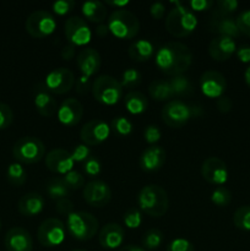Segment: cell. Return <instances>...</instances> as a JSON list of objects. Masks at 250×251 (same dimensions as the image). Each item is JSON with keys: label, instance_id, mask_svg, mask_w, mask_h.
<instances>
[{"label": "cell", "instance_id": "obj_35", "mask_svg": "<svg viewBox=\"0 0 250 251\" xmlns=\"http://www.w3.org/2000/svg\"><path fill=\"white\" fill-rule=\"evenodd\" d=\"M233 222L238 229L250 230V206L237 208L233 216Z\"/></svg>", "mask_w": 250, "mask_h": 251}, {"label": "cell", "instance_id": "obj_38", "mask_svg": "<svg viewBox=\"0 0 250 251\" xmlns=\"http://www.w3.org/2000/svg\"><path fill=\"white\" fill-rule=\"evenodd\" d=\"M64 183L69 188V190H77L85 186V176L76 171H71L63 176Z\"/></svg>", "mask_w": 250, "mask_h": 251}, {"label": "cell", "instance_id": "obj_29", "mask_svg": "<svg viewBox=\"0 0 250 251\" xmlns=\"http://www.w3.org/2000/svg\"><path fill=\"white\" fill-rule=\"evenodd\" d=\"M124 103L127 112L131 113V114H141L147 109V105H149L145 95H142L141 92H137V91H131V92L127 93L124 98Z\"/></svg>", "mask_w": 250, "mask_h": 251}, {"label": "cell", "instance_id": "obj_30", "mask_svg": "<svg viewBox=\"0 0 250 251\" xmlns=\"http://www.w3.org/2000/svg\"><path fill=\"white\" fill-rule=\"evenodd\" d=\"M149 93L154 100L163 102V100H171L174 96L172 86L169 81L164 80H156L152 81L149 86Z\"/></svg>", "mask_w": 250, "mask_h": 251}, {"label": "cell", "instance_id": "obj_25", "mask_svg": "<svg viewBox=\"0 0 250 251\" xmlns=\"http://www.w3.org/2000/svg\"><path fill=\"white\" fill-rule=\"evenodd\" d=\"M211 31L218 33L220 36L229 37V38H235L240 34L239 28L237 26L235 19L230 16H225V15L213 14L212 20H211Z\"/></svg>", "mask_w": 250, "mask_h": 251}, {"label": "cell", "instance_id": "obj_41", "mask_svg": "<svg viewBox=\"0 0 250 251\" xmlns=\"http://www.w3.org/2000/svg\"><path fill=\"white\" fill-rule=\"evenodd\" d=\"M216 5H217V7H216L215 14L229 16V14H232L238 9L239 4H238L237 0H220Z\"/></svg>", "mask_w": 250, "mask_h": 251}, {"label": "cell", "instance_id": "obj_50", "mask_svg": "<svg viewBox=\"0 0 250 251\" xmlns=\"http://www.w3.org/2000/svg\"><path fill=\"white\" fill-rule=\"evenodd\" d=\"M216 105H217V109L220 110L221 113H228V112H230V110H232L233 102L230 100L229 97L222 96V97H220L217 100V103H216Z\"/></svg>", "mask_w": 250, "mask_h": 251}, {"label": "cell", "instance_id": "obj_9", "mask_svg": "<svg viewBox=\"0 0 250 251\" xmlns=\"http://www.w3.org/2000/svg\"><path fill=\"white\" fill-rule=\"evenodd\" d=\"M37 239L46 248L58 247L65 239V226L58 218H47L38 227Z\"/></svg>", "mask_w": 250, "mask_h": 251}, {"label": "cell", "instance_id": "obj_56", "mask_svg": "<svg viewBox=\"0 0 250 251\" xmlns=\"http://www.w3.org/2000/svg\"><path fill=\"white\" fill-rule=\"evenodd\" d=\"M96 33L100 37H105L108 33H109V29H108V26L105 25H100V26L96 28Z\"/></svg>", "mask_w": 250, "mask_h": 251}, {"label": "cell", "instance_id": "obj_51", "mask_svg": "<svg viewBox=\"0 0 250 251\" xmlns=\"http://www.w3.org/2000/svg\"><path fill=\"white\" fill-rule=\"evenodd\" d=\"M212 5L213 2L210 0H191L190 1L191 10H195V11H205L210 9Z\"/></svg>", "mask_w": 250, "mask_h": 251}, {"label": "cell", "instance_id": "obj_19", "mask_svg": "<svg viewBox=\"0 0 250 251\" xmlns=\"http://www.w3.org/2000/svg\"><path fill=\"white\" fill-rule=\"evenodd\" d=\"M5 248L7 251H32L33 240L26 229L14 227L5 235Z\"/></svg>", "mask_w": 250, "mask_h": 251}, {"label": "cell", "instance_id": "obj_2", "mask_svg": "<svg viewBox=\"0 0 250 251\" xmlns=\"http://www.w3.org/2000/svg\"><path fill=\"white\" fill-rule=\"evenodd\" d=\"M137 203L142 212L151 217L159 218L168 211V194L162 186L150 184L140 190L137 195Z\"/></svg>", "mask_w": 250, "mask_h": 251}, {"label": "cell", "instance_id": "obj_5", "mask_svg": "<svg viewBox=\"0 0 250 251\" xmlns=\"http://www.w3.org/2000/svg\"><path fill=\"white\" fill-rule=\"evenodd\" d=\"M108 29L119 39H131L139 33L140 22L135 14L129 10L118 9L108 20Z\"/></svg>", "mask_w": 250, "mask_h": 251}, {"label": "cell", "instance_id": "obj_32", "mask_svg": "<svg viewBox=\"0 0 250 251\" xmlns=\"http://www.w3.org/2000/svg\"><path fill=\"white\" fill-rule=\"evenodd\" d=\"M47 193L50 196V199L53 200H59V199H64L69 195L70 190L66 186V184L64 183L63 179L54 178L51 180L48 181L47 184Z\"/></svg>", "mask_w": 250, "mask_h": 251}, {"label": "cell", "instance_id": "obj_43", "mask_svg": "<svg viewBox=\"0 0 250 251\" xmlns=\"http://www.w3.org/2000/svg\"><path fill=\"white\" fill-rule=\"evenodd\" d=\"M100 168H102V166H100V162L98 161L97 157L91 156L90 158L83 163V171H85L86 176H90V178L97 176L98 174L100 173Z\"/></svg>", "mask_w": 250, "mask_h": 251}, {"label": "cell", "instance_id": "obj_10", "mask_svg": "<svg viewBox=\"0 0 250 251\" xmlns=\"http://www.w3.org/2000/svg\"><path fill=\"white\" fill-rule=\"evenodd\" d=\"M26 31L34 38H44L50 36L56 27L55 19L48 11L38 10L34 11L27 17L26 20Z\"/></svg>", "mask_w": 250, "mask_h": 251}, {"label": "cell", "instance_id": "obj_26", "mask_svg": "<svg viewBox=\"0 0 250 251\" xmlns=\"http://www.w3.org/2000/svg\"><path fill=\"white\" fill-rule=\"evenodd\" d=\"M20 213L26 217H33L39 215L44 208V199L41 194L28 193L25 194L17 203Z\"/></svg>", "mask_w": 250, "mask_h": 251}, {"label": "cell", "instance_id": "obj_6", "mask_svg": "<svg viewBox=\"0 0 250 251\" xmlns=\"http://www.w3.org/2000/svg\"><path fill=\"white\" fill-rule=\"evenodd\" d=\"M202 110L200 107L190 105L181 100H174L167 103L162 109V119L169 127L179 129L184 126L193 117L200 115Z\"/></svg>", "mask_w": 250, "mask_h": 251}, {"label": "cell", "instance_id": "obj_55", "mask_svg": "<svg viewBox=\"0 0 250 251\" xmlns=\"http://www.w3.org/2000/svg\"><path fill=\"white\" fill-rule=\"evenodd\" d=\"M75 48L76 47L71 43L64 46L63 50H61V58H63L64 60H71V59L75 56Z\"/></svg>", "mask_w": 250, "mask_h": 251}, {"label": "cell", "instance_id": "obj_52", "mask_svg": "<svg viewBox=\"0 0 250 251\" xmlns=\"http://www.w3.org/2000/svg\"><path fill=\"white\" fill-rule=\"evenodd\" d=\"M164 11H166V6L162 2H153L150 7V12H151L152 17L157 20H161L163 17Z\"/></svg>", "mask_w": 250, "mask_h": 251}, {"label": "cell", "instance_id": "obj_39", "mask_svg": "<svg viewBox=\"0 0 250 251\" xmlns=\"http://www.w3.org/2000/svg\"><path fill=\"white\" fill-rule=\"evenodd\" d=\"M112 127L118 136H127L132 131L131 122L124 117L114 118L112 122Z\"/></svg>", "mask_w": 250, "mask_h": 251}, {"label": "cell", "instance_id": "obj_53", "mask_svg": "<svg viewBox=\"0 0 250 251\" xmlns=\"http://www.w3.org/2000/svg\"><path fill=\"white\" fill-rule=\"evenodd\" d=\"M91 88L90 85V77L85 75H81V77L78 78L77 82H76V91L78 93H86Z\"/></svg>", "mask_w": 250, "mask_h": 251}, {"label": "cell", "instance_id": "obj_14", "mask_svg": "<svg viewBox=\"0 0 250 251\" xmlns=\"http://www.w3.org/2000/svg\"><path fill=\"white\" fill-rule=\"evenodd\" d=\"M201 176L207 183L223 185L228 180L227 164L217 157H208L201 166Z\"/></svg>", "mask_w": 250, "mask_h": 251}, {"label": "cell", "instance_id": "obj_34", "mask_svg": "<svg viewBox=\"0 0 250 251\" xmlns=\"http://www.w3.org/2000/svg\"><path fill=\"white\" fill-rule=\"evenodd\" d=\"M169 83H171L174 96H188L193 93L194 91L193 87H191V83L183 75L173 76V78H171Z\"/></svg>", "mask_w": 250, "mask_h": 251}, {"label": "cell", "instance_id": "obj_7", "mask_svg": "<svg viewBox=\"0 0 250 251\" xmlns=\"http://www.w3.org/2000/svg\"><path fill=\"white\" fill-rule=\"evenodd\" d=\"M46 147L43 142L34 136H24L15 142L12 156L19 163L33 164L43 159Z\"/></svg>", "mask_w": 250, "mask_h": 251}, {"label": "cell", "instance_id": "obj_18", "mask_svg": "<svg viewBox=\"0 0 250 251\" xmlns=\"http://www.w3.org/2000/svg\"><path fill=\"white\" fill-rule=\"evenodd\" d=\"M75 161L69 151L64 149L51 150L46 157V166L53 173L64 174L73 171V167Z\"/></svg>", "mask_w": 250, "mask_h": 251}, {"label": "cell", "instance_id": "obj_58", "mask_svg": "<svg viewBox=\"0 0 250 251\" xmlns=\"http://www.w3.org/2000/svg\"><path fill=\"white\" fill-rule=\"evenodd\" d=\"M107 4L110 5V6L119 7V10H120V7L126 6V5L129 4V1H126V0H125V1H107Z\"/></svg>", "mask_w": 250, "mask_h": 251}, {"label": "cell", "instance_id": "obj_22", "mask_svg": "<svg viewBox=\"0 0 250 251\" xmlns=\"http://www.w3.org/2000/svg\"><path fill=\"white\" fill-rule=\"evenodd\" d=\"M237 47L233 38L225 36H218L213 38L208 44V53L216 61H225L233 55Z\"/></svg>", "mask_w": 250, "mask_h": 251}, {"label": "cell", "instance_id": "obj_3", "mask_svg": "<svg viewBox=\"0 0 250 251\" xmlns=\"http://www.w3.org/2000/svg\"><path fill=\"white\" fill-rule=\"evenodd\" d=\"M175 5L176 6H174L167 16L166 28L173 37L183 38L194 32L198 26V20L194 12L180 2H175Z\"/></svg>", "mask_w": 250, "mask_h": 251}, {"label": "cell", "instance_id": "obj_40", "mask_svg": "<svg viewBox=\"0 0 250 251\" xmlns=\"http://www.w3.org/2000/svg\"><path fill=\"white\" fill-rule=\"evenodd\" d=\"M124 223L127 228H137L142 223L141 212L137 208H130L124 213Z\"/></svg>", "mask_w": 250, "mask_h": 251}, {"label": "cell", "instance_id": "obj_8", "mask_svg": "<svg viewBox=\"0 0 250 251\" xmlns=\"http://www.w3.org/2000/svg\"><path fill=\"white\" fill-rule=\"evenodd\" d=\"M92 93L96 100L105 105H113L120 100L123 96V86L113 76L102 75L95 80Z\"/></svg>", "mask_w": 250, "mask_h": 251}, {"label": "cell", "instance_id": "obj_48", "mask_svg": "<svg viewBox=\"0 0 250 251\" xmlns=\"http://www.w3.org/2000/svg\"><path fill=\"white\" fill-rule=\"evenodd\" d=\"M144 137L149 144H156V142L159 141V139H161V130L158 129L157 125H149V126L145 129Z\"/></svg>", "mask_w": 250, "mask_h": 251}, {"label": "cell", "instance_id": "obj_59", "mask_svg": "<svg viewBox=\"0 0 250 251\" xmlns=\"http://www.w3.org/2000/svg\"><path fill=\"white\" fill-rule=\"evenodd\" d=\"M244 78H245V82H247V85L250 87V66L247 69V70H245Z\"/></svg>", "mask_w": 250, "mask_h": 251}, {"label": "cell", "instance_id": "obj_27", "mask_svg": "<svg viewBox=\"0 0 250 251\" xmlns=\"http://www.w3.org/2000/svg\"><path fill=\"white\" fill-rule=\"evenodd\" d=\"M82 14L88 21L100 24L107 17V9L104 4L97 0H90L82 4Z\"/></svg>", "mask_w": 250, "mask_h": 251}, {"label": "cell", "instance_id": "obj_54", "mask_svg": "<svg viewBox=\"0 0 250 251\" xmlns=\"http://www.w3.org/2000/svg\"><path fill=\"white\" fill-rule=\"evenodd\" d=\"M238 59L242 63H250V46H242L237 50Z\"/></svg>", "mask_w": 250, "mask_h": 251}, {"label": "cell", "instance_id": "obj_46", "mask_svg": "<svg viewBox=\"0 0 250 251\" xmlns=\"http://www.w3.org/2000/svg\"><path fill=\"white\" fill-rule=\"evenodd\" d=\"M71 156H73V159L75 162H83L85 163L88 158L91 157V151L90 147L83 145H78L74 149V151L71 152Z\"/></svg>", "mask_w": 250, "mask_h": 251}, {"label": "cell", "instance_id": "obj_37", "mask_svg": "<svg viewBox=\"0 0 250 251\" xmlns=\"http://www.w3.org/2000/svg\"><path fill=\"white\" fill-rule=\"evenodd\" d=\"M141 74L135 69H127L123 73L122 75V82L120 85L125 88H134L141 83Z\"/></svg>", "mask_w": 250, "mask_h": 251}, {"label": "cell", "instance_id": "obj_4", "mask_svg": "<svg viewBox=\"0 0 250 251\" xmlns=\"http://www.w3.org/2000/svg\"><path fill=\"white\" fill-rule=\"evenodd\" d=\"M66 229L74 239L90 240L97 234L98 220L90 212L77 211L68 216L66 221Z\"/></svg>", "mask_w": 250, "mask_h": 251}, {"label": "cell", "instance_id": "obj_57", "mask_svg": "<svg viewBox=\"0 0 250 251\" xmlns=\"http://www.w3.org/2000/svg\"><path fill=\"white\" fill-rule=\"evenodd\" d=\"M119 251H146V250L141 247H137V245H125V247H123L122 249H119Z\"/></svg>", "mask_w": 250, "mask_h": 251}, {"label": "cell", "instance_id": "obj_20", "mask_svg": "<svg viewBox=\"0 0 250 251\" xmlns=\"http://www.w3.org/2000/svg\"><path fill=\"white\" fill-rule=\"evenodd\" d=\"M83 115V107L76 98H68L58 109V119L66 126H75Z\"/></svg>", "mask_w": 250, "mask_h": 251}, {"label": "cell", "instance_id": "obj_11", "mask_svg": "<svg viewBox=\"0 0 250 251\" xmlns=\"http://www.w3.org/2000/svg\"><path fill=\"white\" fill-rule=\"evenodd\" d=\"M83 199L92 207H104L112 199L109 185L102 180H92L83 186Z\"/></svg>", "mask_w": 250, "mask_h": 251}, {"label": "cell", "instance_id": "obj_21", "mask_svg": "<svg viewBox=\"0 0 250 251\" xmlns=\"http://www.w3.org/2000/svg\"><path fill=\"white\" fill-rule=\"evenodd\" d=\"M125 239V232L122 226L118 223H108L103 226L98 234V240H100V247L104 249H115L123 244Z\"/></svg>", "mask_w": 250, "mask_h": 251}, {"label": "cell", "instance_id": "obj_15", "mask_svg": "<svg viewBox=\"0 0 250 251\" xmlns=\"http://www.w3.org/2000/svg\"><path fill=\"white\" fill-rule=\"evenodd\" d=\"M66 38L74 46H85L91 39V29L88 25L80 16H73L66 20L64 26Z\"/></svg>", "mask_w": 250, "mask_h": 251}, {"label": "cell", "instance_id": "obj_31", "mask_svg": "<svg viewBox=\"0 0 250 251\" xmlns=\"http://www.w3.org/2000/svg\"><path fill=\"white\" fill-rule=\"evenodd\" d=\"M6 178L11 185L14 186H21L26 183L27 180V172L26 169L22 167L21 163L15 162L7 167L6 171Z\"/></svg>", "mask_w": 250, "mask_h": 251}, {"label": "cell", "instance_id": "obj_16", "mask_svg": "<svg viewBox=\"0 0 250 251\" xmlns=\"http://www.w3.org/2000/svg\"><path fill=\"white\" fill-rule=\"evenodd\" d=\"M227 81L225 76L215 70H208L201 75L200 88L203 95L208 98H220L225 93Z\"/></svg>", "mask_w": 250, "mask_h": 251}, {"label": "cell", "instance_id": "obj_24", "mask_svg": "<svg viewBox=\"0 0 250 251\" xmlns=\"http://www.w3.org/2000/svg\"><path fill=\"white\" fill-rule=\"evenodd\" d=\"M100 55L96 49L93 48H85L78 53L77 58H76V64H77L78 69L82 73V75L93 76L100 68Z\"/></svg>", "mask_w": 250, "mask_h": 251}, {"label": "cell", "instance_id": "obj_23", "mask_svg": "<svg viewBox=\"0 0 250 251\" xmlns=\"http://www.w3.org/2000/svg\"><path fill=\"white\" fill-rule=\"evenodd\" d=\"M166 163V151L161 146H150L140 156V167L145 172H156Z\"/></svg>", "mask_w": 250, "mask_h": 251}, {"label": "cell", "instance_id": "obj_13", "mask_svg": "<svg viewBox=\"0 0 250 251\" xmlns=\"http://www.w3.org/2000/svg\"><path fill=\"white\" fill-rule=\"evenodd\" d=\"M110 134L109 125L100 119H93L86 123L80 132L81 141L86 146H96L108 139Z\"/></svg>", "mask_w": 250, "mask_h": 251}, {"label": "cell", "instance_id": "obj_49", "mask_svg": "<svg viewBox=\"0 0 250 251\" xmlns=\"http://www.w3.org/2000/svg\"><path fill=\"white\" fill-rule=\"evenodd\" d=\"M75 2L73 0H59V1L54 2L53 4V10L56 12L58 15H65L70 11L71 9L74 7Z\"/></svg>", "mask_w": 250, "mask_h": 251}, {"label": "cell", "instance_id": "obj_47", "mask_svg": "<svg viewBox=\"0 0 250 251\" xmlns=\"http://www.w3.org/2000/svg\"><path fill=\"white\" fill-rule=\"evenodd\" d=\"M55 210L60 215L69 216L74 212V203L68 198L59 199L55 202Z\"/></svg>", "mask_w": 250, "mask_h": 251}, {"label": "cell", "instance_id": "obj_44", "mask_svg": "<svg viewBox=\"0 0 250 251\" xmlns=\"http://www.w3.org/2000/svg\"><path fill=\"white\" fill-rule=\"evenodd\" d=\"M167 251H195V247L189 240L176 238L167 245Z\"/></svg>", "mask_w": 250, "mask_h": 251}, {"label": "cell", "instance_id": "obj_45", "mask_svg": "<svg viewBox=\"0 0 250 251\" xmlns=\"http://www.w3.org/2000/svg\"><path fill=\"white\" fill-rule=\"evenodd\" d=\"M235 22H237L240 33L250 37V10H244V11L240 12L235 19Z\"/></svg>", "mask_w": 250, "mask_h": 251}, {"label": "cell", "instance_id": "obj_33", "mask_svg": "<svg viewBox=\"0 0 250 251\" xmlns=\"http://www.w3.org/2000/svg\"><path fill=\"white\" fill-rule=\"evenodd\" d=\"M163 239H164V235L159 229L153 228V229L147 230V232L144 234V237H142V245H144V249H147V250L158 249V248L162 245V243H163Z\"/></svg>", "mask_w": 250, "mask_h": 251}, {"label": "cell", "instance_id": "obj_12", "mask_svg": "<svg viewBox=\"0 0 250 251\" xmlns=\"http://www.w3.org/2000/svg\"><path fill=\"white\" fill-rule=\"evenodd\" d=\"M44 85L48 88L49 92H53L55 95H64L69 92L75 85V76L66 68L54 69L47 75Z\"/></svg>", "mask_w": 250, "mask_h": 251}, {"label": "cell", "instance_id": "obj_61", "mask_svg": "<svg viewBox=\"0 0 250 251\" xmlns=\"http://www.w3.org/2000/svg\"><path fill=\"white\" fill-rule=\"evenodd\" d=\"M0 228H1V221H0Z\"/></svg>", "mask_w": 250, "mask_h": 251}, {"label": "cell", "instance_id": "obj_36", "mask_svg": "<svg viewBox=\"0 0 250 251\" xmlns=\"http://www.w3.org/2000/svg\"><path fill=\"white\" fill-rule=\"evenodd\" d=\"M211 201L218 207H225L232 201V194L228 189L223 188V186H218L213 190L212 195H211Z\"/></svg>", "mask_w": 250, "mask_h": 251}, {"label": "cell", "instance_id": "obj_17", "mask_svg": "<svg viewBox=\"0 0 250 251\" xmlns=\"http://www.w3.org/2000/svg\"><path fill=\"white\" fill-rule=\"evenodd\" d=\"M33 102L36 109L43 117H53L58 110L55 98L53 97L44 83H37L33 90Z\"/></svg>", "mask_w": 250, "mask_h": 251}, {"label": "cell", "instance_id": "obj_60", "mask_svg": "<svg viewBox=\"0 0 250 251\" xmlns=\"http://www.w3.org/2000/svg\"><path fill=\"white\" fill-rule=\"evenodd\" d=\"M73 251H87V250H73Z\"/></svg>", "mask_w": 250, "mask_h": 251}, {"label": "cell", "instance_id": "obj_28", "mask_svg": "<svg viewBox=\"0 0 250 251\" xmlns=\"http://www.w3.org/2000/svg\"><path fill=\"white\" fill-rule=\"evenodd\" d=\"M153 46L151 42L145 41V39H140V41L134 42L131 46L129 47V56L135 61H147L149 59L152 58L153 55Z\"/></svg>", "mask_w": 250, "mask_h": 251}, {"label": "cell", "instance_id": "obj_42", "mask_svg": "<svg viewBox=\"0 0 250 251\" xmlns=\"http://www.w3.org/2000/svg\"><path fill=\"white\" fill-rule=\"evenodd\" d=\"M14 120V113L11 108L0 102V130L7 129Z\"/></svg>", "mask_w": 250, "mask_h": 251}, {"label": "cell", "instance_id": "obj_1", "mask_svg": "<svg viewBox=\"0 0 250 251\" xmlns=\"http://www.w3.org/2000/svg\"><path fill=\"white\" fill-rule=\"evenodd\" d=\"M193 54L186 44L180 42H169L156 53V64L162 73L178 76L185 73L191 65Z\"/></svg>", "mask_w": 250, "mask_h": 251}]
</instances>
